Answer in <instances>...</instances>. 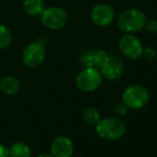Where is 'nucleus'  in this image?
<instances>
[{
  "label": "nucleus",
  "instance_id": "obj_3",
  "mask_svg": "<svg viewBox=\"0 0 157 157\" xmlns=\"http://www.w3.org/2000/svg\"><path fill=\"white\" fill-rule=\"evenodd\" d=\"M149 99V91L140 85L129 86L122 94V103L128 109H141L147 105Z\"/></svg>",
  "mask_w": 157,
  "mask_h": 157
},
{
  "label": "nucleus",
  "instance_id": "obj_20",
  "mask_svg": "<svg viewBox=\"0 0 157 157\" xmlns=\"http://www.w3.org/2000/svg\"><path fill=\"white\" fill-rule=\"evenodd\" d=\"M0 157H9V149L0 143Z\"/></svg>",
  "mask_w": 157,
  "mask_h": 157
},
{
  "label": "nucleus",
  "instance_id": "obj_2",
  "mask_svg": "<svg viewBox=\"0 0 157 157\" xmlns=\"http://www.w3.org/2000/svg\"><path fill=\"white\" fill-rule=\"evenodd\" d=\"M96 134L101 138L106 140H117L120 139L126 132L125 123L118 118L101 119L95 124Z\"/></svg>",
  "mask_w": 157,
  "mask_h": 157
},
{
  "label": "nucleus",
  "instance_id": "obj_6",
  "mask_svg": "<svg viewBox=\"0 0 157 157\" xmlns=\"http://www.w3.org/2000/svg\"><path fill=\"white\" fill-rule=\"evenodd\" d=\"M119 48L128 59H138L142 56L144 46L142 42L132 33H125L119 42Z\"/></svg>",
  "mask_w": 157,
  "mask_h": 157
},
{
  "label": "nucleus",
  "instance_id": "obj_8",
  "mask_svg": "<svg viewBox=\"0 0 157 157\" xmlns=\"http://www.w3.org/2000/svg\"><path fill=\"white\" fill-rule=\"evenodd\" d=\"M91 19L98 27H107L113 21L114 11L108 4H96L91 11Z\"/></svg>",
  "mask_w": 157,
  "mask_h": 157
},
{
  "label": "nucleus",
  "instance_id": "obj_7",
  "mask_svg": "<svg viewBox=\"0 0 157 157\" xmlns=\"http://www.w3.org/2000/svg\"><path fill=\"white\" fill-rule=\"evenodd\" d=\"M46 56L45 48L42 44L33 42L25 48L23 52V62L27 67L35 68L43 63Z\"/></svg>",
  "mask_w": 157,
  "mask_h": 157
},
{
  "label": "nucleus",
  "instance_id": "obj_10",
  "mask_svg": "<svg viewBox=\"0 0 157 157\" xmlns=\"http://www.w3.org/2000/svg\"><path fill=\"white\" fill-rule=\"evenodd\" d=\"M50 154L52 157H73L74 144L72 140L65 136L55 138L50 144Z\"/></svg>",
  "mask_w": 157,
  "mask_h": 157
},
{
  "label": "nucleus",
  "instance_id": "obj_18",
  "mask_svg": "<svg viewBox=\"0 0 157 157\" xmlns=\"http://www.w3.org/2000/svg\"><path fill=\"white\" fill-rule=\"evenodd\" d=\"M142 56L144 57L147 60H153L156 57V50L154 49L153 47H149V46H147V47L143 48Z\"/></svg>",
  "mask_w": 157,
  "mask_h": 157
},
{
  "label": "nucleus",
  "instance_id": "obj_9",
  "mask_svg": "<svg viewBox=\"0 0 157 157\" xmlns=\"http://www.w3.org/2000/svg\"><path fill=\"white\" fill-rule=\"evenodd\" d=\"M99 71H101L103 77L107 78L108 80H116L123 75L124 65L119 58L108 56L107 59L104 61V63L99 67Z\"/></svg>",
  "mask_w": 157,
  "mask_h": 157
},
{
  "label": "nucleus",
  "instance_id": "obj_5",
  "mask_svg": "<svg viewBox=\"0 0 157 157\" xmlns=\"http://www.w3.org/2000/svg\"><path fill=\"white\" fill-rule=\"evenodd\" d=\"M41 21L46 28L58 30L63 28L67 23V13L60 6H50L42 12Z\"/></svg>",
  "mask_w": 157,
  "mask_h": 157
},
{
  "label": "nucleus",
  "instance_id": "obj_15",
  "mask_svg": "<svg viewBox=\"0 0 157 157\" xmlns=\"http://www.w3.org/2000/svg\"><path fill=\"white\" fill-rule=\"evenodd\" d=\"M82 119L90 125H95L101 120V114L93 107H87L82 111Z\"/></svg>",
  "mask_w": 157,
  "mask_h": 157
},
{
  "label": "nucleus",
  "instance_id": "obj_1",
  "mask_svg": "<svg viewBox=\"0 0 157 157\" xmlns=\"http://www.w3.org/2000/svg\"><path fill=\"white\" fill-rule=\"evenodd\" d=\"M147 21L144 13L138 9H127L118 17V27L124 33H135L143 29Z\"/></svg>",
  "mask_w": 157,
  "mask_h": 157
},
{
  "label": "nucleus",
  "instance_id": "obj_4",
  "mask_svg": "<svg viewBox=\"0 0 157 157\" xmlns=\"http://www.w3.org/2000/svg\"><path fill=\"white\" fill-rule=\"evenodd\" d=\"M103 75L98 68L85 67L76 77V86L80 91L93 92L101 86Z\"/></svg>",
  "mask_w": 157,
  "mask_h": 157
},
{
  "label": "nucleus",
  "instance_id": "obj_12",
  "mask_svg": "<svg viewBox=\"0 0 157 157\" xmlns=\"http://www.w3.org/2000/svg\"><path fill=\"white\" fill-rule=\"evenodd\" d=\"M21 90V82L16 77L6 76L0 80V91L9 96L16 95Z\"/></svg>",
  "mask_w": 157,
  "mask_h": 157
},
{
  "label": "nucleus",
  "instance_id": "obj_13",
  "mask_svg": "<svg viewBox=\"0 0 157 157\" xmlns=\"http://www.w3.org/2000/svg\"><path fill=\"white\" fill-rule=\"evenodd\" d=\"M23 6L25 12L31 16H39L45 9L43 0H24Z\"/></svg>",
  "mask_w": 157,
  "mask_h": 157
},
{
  "label": "nucleus",
  "instance_id": "obj_19",
  "mask_svg": "<svg viewBox=\"0 0 157 157\" xmlns=\"http://www.w3.org/2000/svg\"><path fill=\"white\" fill-rule=\"evenodd\" d=\"M127 109L128 108L126 107L123 103L119 104V105H117L116 107H114V113L118 114V116H124V114L127 112Z\"/></svg>",
  "mask_w": 157,
  "mask_h": 157
},
{
  "label": "nucleus",
  "instance_id": "obj_17",
  "mask_svg": "<svg viewBox=\"0 0 157 157\" xmlns=\"http://www.w3.org/2000/svg\"><path fill=\"white\" fill-rule=\"evenodd\" d=\"M145 31L147 33H151V34H155L157 33V21L156 19H149V21H145L144 27Z\"/></svg>",
  "mask_w": 157,
  "mask_h": 157
},
{
  "label": "nucleus",
  "instance_id": "obj_11",
  "mask_svg": "<svg viewBox=\"0 0 157 157\" xmlns=\"http://www.w3.org/2000/svg\"><path fill=\"white\" fill-rule=\"evenodd\" d=\"M108 56L109 55L103 49H92L83 52L80 61L85 67H95L99 70Z\"/></svg>",
  "mask_w": 157,
  "mask_h": 157
},
{
  "label": "nucleus",
  "instance_id": "obj_16",
  "mask_svg": "<svg viewBox=\"0 0 157 157\" xmlns=\"http://www.w3.org/2000/svg\"><path fill=\"white\" fill-rule=\"evenodd\" d=\"M12 43V32L6 26L0 24V49L8 48Z\"/></svg>",
  "mask_w": 157,
  "mask_h": 157
},
{
  "label": "nucleus",
  "instance_id": "obj_14",
  "mask_svg": "<svg viewBox=\"0 0 157 157\" xmlns=\"http://www.w3.org/2000/svg\"><path fill=\"white\" fill-rule=\"evenodd\" d=\"M32 152L29 145L24 142H15L9 149V157H31Z\"/></svg>",
  "mask_w": 157,
  "mask_h": 157
},
{
  "label": "nucleus",
  "instance_id": "obj_21",
  "mask_svg": "<svg viewBox=\"0 0 157 157\" xmlns=\"http://www.w3.org/2000/svg\"><path fill=\"white\" fill-rule=\"evenodd\" d=\"M36 157H52V155L50 153H42L40 155H37Z\"/></svg>",
  "mask_w": 157,
  "mask_h": 157
}]
</instances>
